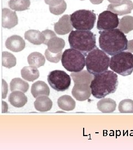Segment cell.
Instances as JSON below:
<instances>
[{"mask_svg":"<svg viewBox=\"0 0 133 150\" xmlns=\"http://www.w3.org/2000/svg\"><path fill=\"white\" fill-rule=\"evenodd\" d=\"M99 47L106 54L114 56L128 49V41L124 33L118 28L100 31Z\"/></svg>","mask_w":133,"mask_h":150,"instance_id":"1","label":"cell"},{"mask_svg":"<svg viewBox=\"0 0 133 150\" xmlns=\"http://www.w3.org/2000/svg\"><path fill=\"white\" fill-rule=\"evenodd\" d=\"M118 85V75L114 71L106 70L94 75L90 87L92 95L100 99L114 93L117 89Z\"/></svg>","mask_w":133,"mask_h":150,"instance_id":"2","label":"cell"},{"mask_svg":"<svg viewBox=\"0 0 133 150\" xmlns=\"http://www.w3.org/2000/svg\"><path fill=\"white\" fill-rule=\"evenodd\" d=\"M68 41L71 48L79 51L85 56L96 47V36L90 31H72L69 34Z\"/></svg>","mask_w":133,"mask_h":150,"instance_id":"3","label":"cell"},{"mask_svg":"<svg viewBox=\"0 0 133 150\" xmlns=\"http://www.w3.org/2000/svg\"><path fill=\"white\" fill-rule=\"evenodd\" d=\"M110 59L103 50L96 47L87 55L85 65L87 71L93 75L108 70Z\"/></svg>","mask_w":133,"mask_h":150,"instance_id":"4","label":"cell"},{"mask_svg":"<svg viewBox=\"0 0 133 150\" xmlns=\"http://www.w3.org/2000/svg\"><path fill=\"white\" fill-rule=\"evenodd\" d=\"M109 67L119 75L127 76L133 72V54L130 52H121L113 56Z\"/></svg>","mask_w":133,"mask_h":150,"instance_id":"5","label":"cell"},{"mask_svg":"<svg viewBox=\"0 0 133 150\" xmlns=\"http://www.w3.org/2000/svg\"><path fill=\"white\" fill-rule=\"evenodd\" d=\"M61 60L62 66L69 72H80L85 67V55L74 48L65 50L62 54Z\"/></svg>","mask_w":133,"mask_h":150,"instance_id":"6","label":"cell"},{"mask_svg":"<svg viewBox=\"0 0 133 150\" xmlns=\"http://www.w3.org/2000/svg\"><path fill=\"white\" fill-rule=\"evenodd\" d=\"M73 27L77 30L91 31L94 26L96 15L91 10H80L70 15Z\"/></svg>","mask_w":133,"mask_h":150,"instance_id":"7","label":"cell"},{"mask_svg":"<svg viewBox=\"0 0 133 150\" xmlns=\"http://www.w3.org/2000/svg\"><path fill=\"white\" fill-rule=\"evenodd\" d=\"M47 80L51 87L58 92L67 90L71 85L70 76L61 70H54L50 72Z\"/></svg>","mask_w":133,"mask_h":150,"instance_id":"8","label":"cell"},{"mask_svg":"<svg viewBox=\"0 0 133 150\" xmlns=\"http://www.w3.org/2000/svg\"><path fill=\"white\" fill-rule=\"evenodd\" d=\"M119 22L117 14L112 11L107 10L99 14L96 28L100 31L114 29L118 27Z\"/></svg>","mask_w":133,"mask_h":150,"instance_id":"9","label":"cell"},{"mask_svg":"<svg viewBox=\"0 0 133 150\" xmlns=\"http://www.w3.org/2000/svg\"><path fill=\"white\" fill-rule=\"evenodd\" d=\"M133 10V2L131 0H122L117 4H110L108 6V10L112 11L119 16L130 13Z\"/></svg>","mask_w":133,"mask_h":150,"instance_id":"10","label":"cell"},{"mask_svg":"<svg viewBox=\"0 0 133 150\" xmlns=\"http://www.w3.org/2000/svg\"><path fill=\"white\" fill-rule=\"evenodd\" d=\"M72 94L79 101H84L90 98L91 94V87L88 84H75Z\"/></svg>","mask_w":133,"mask_h":150,"instance_id":"11","label":"cell"},{"mask_svg":"<svg viewBox=\"0 0 133 150\" xmlns=\"http://www.w3.org/2000/svg\"><path fill=\"white\" fill-rule=\"evenodd\" d=\"M54 31L59 35H64L72 32L73 26L68 15H65L60 18L58 21L54 24Z\"/></svg>","mask_w":133,"mask_h":150,"instance_id":"12","label":"cell"},{"mask_svg":"<svg viewBox=\"0 0 133 150\" xmlns=\"http://www.w3.org/2000/svg\"><path fill=\"white\" fill-rule=\"evenodd\" d=\"M18 23L16 12L8 8H3L2 10V26L4 28L11 29L15 27Z\"/></svg>","mask_w":133,"mask_h":150,"instance_id":"13","label":"cell"},{"mask_svg":"<svg viewBox=\"0 0 133 150\" xmlns=\"http://www.w3.org/2000/svg\"><path fill=\"white\" fill-rule=\"evenodd\" d=\"M6 47L11 51L18 52L22 51L26 46L25 40L20 36L13 35L8 38L5 42Z\"/></svg>","mask_w":133,"mask_h":150,"instance_id":"14","label":"cell"},{"mask_svg":"<svg viewBox=\"0 0 133 150\" xmlns=\"http://www.w3.org/2000/svg\"><path fill=\"white\" fill-rule=\"evenodd\" d=\"M75 84H88L91 85L94 76L87 70L81 71L78 72H73L70 74Z\"/></svg>","mask_w":133,"mask_h":150,"instance_id":"15","label":"cell"},{"mask_svg":"<svg viewBox=\"0 0 133 150\" xmlns=\"http://www.w3.org/2000/svg\"><path fill=\"white\" fill-rule=\"evenodd\" d=\"M31 92L34 98L42 96H48L50 94V89L46 83L42 81H38L32 85Z\"/></svg>","mask_w":133,"mask_h":150,"instance_id":"16","label":"cell"},{"mask_svg":"<svg viewBox=\"0 0 133 150\" xmlns=\"http://www.w3.org/2000/svg\"><path fill=\"white\" fill-rule=\"evenodd\" d=\"M8 101L13 107L21 108L27 103L28 99L23 92L15 91L10 93Z\"/></svg>","mask_w":133,"mask_h":150,"instance_id":"17","label":"cell"},{"mask_svg":"<svg viewBox=\"0 0 133 150\" xmlns=\"http://www.w3.org/2000/svg\"><path fill=\"white\" fill-rule=\"evenodd\" d=\"M34 106L36 110L40 112H47L52 108L53 102L47 96L38 97L34 102Z\"/></svg>","mask_w":133,"mask_h":150,"instance_id":"18","label":"cell"},{"mask_svg":"<svg viewBox=\"0 0 133 150\" xmlns=\"http://www.w3.org/2000/svg\"><path fill=\"white\" fill-rule=\"evenodd\" d=\"M25 38L30 42L36 45H40L44 43L45 41L42 32L34 30H30L25 32Z\"/></svg>","mask_w":133,"mask_h":150,"instance_id":"19","label":"cell"},{"mask_svg":"<svg viewBox=\"0 0 133 150\" xmlns=\"http://www.w3.org/2000/svg\"><path fill=\"white\" fill-rule=\"evenodd\" d=\"M116 102L110 98H103L97 103L98 109L103 113H112L115 111Z\"/></svg>","mask_w":133,"mask_h":150,"instance_id":"20","label":"cell"},{"mask_svg":"<svg viewBox=\"0 0 133 150\" xmlns=\"http://www.w3.org/2000/svg\"><path fill=\"white\" fill-rule=\"evenodd\" d=\"M21 76L25 80L33 82L39 77V72L36 67L26 66L24 67L21 71Z\"/></svg>","mask_w":133,"mask_h":150,"instance_id":"21","label":"cell"},{"mask_svg":"<svg viewBox=\"0 0 133 150\" xmlns=\"http://www.w3.org/2000/svg\"><path fill=\"white\" fill-rule=\"evenodd\" d=\"M64 40L57 36L52 38L47 43L48 50L53 53H58L62 51L65 46Z\"/></svg>","mask_w":133,"mask_h":150,"instance_id":"22","label":"cell"},{"mask_svg":"<svg viewBox=\"0 0 133 150\" xmlns=\"http://www.w3.org/2000/svg\"><path fill=\"white\" fill-rule=\"evenodd\" d=\"M57 103L61 109L67 111L73 110L76 105L75 100L69 95H63L60 97L58 100Z\"/></svg>","mask_w":133,"mask_h":150,"instance_id":"23","label":"cell"},{"mask_svg":"<svg viewBox=\"0 0 133 150\" xmlns=\"http://www.w3.org/2000/svg\"><path fill=\"white\" fill-rule=\"evenodd\" d=\"M28 63L30 66L39 68L45 64L46 59L42 54L34 52L30 54L27 58Z\"/></svg>","mask_w":133,"mask_h":150,"instance_id":"24","label":"cell"},{"mask_svg":"<svg viewBox=\"0 0 133 150\" xmlns=\"http://www.w3.org/2000/svg\"><path fill=\"white\" fill-rule=\"evenodd\" d=\"M29 88V84L20 78H15L10 82L11 91H20L23 93L26 92Z\"/></svg>","mask_w":133,"mask_h":150,"instance_id":"25","label":"cell"},{"mask_svg":"<svg viewBox=\"0 0 133 150\" xmlns=\"http://www.w3.org/2000/svg\"><path fill=\"white\" fill-rule=\"evenodd\" d=\"M30 0H10L8 5L11 9L16 11H25L30 6Z\"/></svg>","mask_w":133,"mask_h":150,"instance_id":"26","label":"cell"},{"mask_svg":"<svg viewBox=\"0 0 133 150\" xmlns=\"http://www.w3.org/2000/svg\"><path fill=\"white\" fill-rule=\"evenodd\" d=\"M119 29L124 33H128L133 30V17L126 16L123 17L120 20Z\"/></svg>","mask_w":133,"mask_h":150,"instance_id":"27","label":"cell"},{"mask_svg":"<svg viewBox=\"0 0 133 150\" xmlns=\"http://www.w3.org/2000/svg\"><path fill=\"white\" fill-rule=\"evenodd\" d=\"M2 64L5 67L8 69L15 67L16 64L15 56L8 52H3L2 54Z\"/></svg>","mask_w":133,"mask_h":150,"instance_id":"28","label":"cell"},{"mask_svg":"<svg viewBox=\"0 0 133 150\" xmlns=\"http://www.w3.org/2000/svg\"><path fill=\"white\" fill-rule=\"evenodd\" d=\"M119 111L121 113H133V100L125 99L119 104Z\"/></svg>","mask_w":133,"mask_h":150,"instance_id":"29","label":"cell"},{"mask_svg":"<svg viewBox=\"0 0 133 150\" xmlns=\"http://www.w3.org/2000/svg\"><path fill=\"white\" fill-rule=\"evenodd\" d=\"M62 52H60L58 53H53L50 52L48 49L45 51V56L46 58L48 61L53 63H58L59 61L62 59Z\"/></svg>","mask_w":133,"mask_h":150,"instance_id":"30","label":"cell"},{"mask_svg":"<svg viewBox=\"0 0 133 150\" xmlns=\"http://www.w3.org/2000/svg\"><path fill=\"white\" fill-rule=\"evenodd\" d=\"M67 9V4L63 1L61 4L56 6L51 7L49 6V11L55 15H60L63 13Z\"/></svg>","mask_w":133,"mask_h":150,"instance_id":"31","label":"cell"},{"mask_svg":"<svg viewBox=\"0 0 133 150\" xmlns=\"http://www.w3.org/2000/svg\"><path fill=\"white\" fill-rule=\"evenodd\" d=\"M42 33L43 35H44V38H45V41H44V44L46 45H47L48 41L50 39L56 36V33L52 31V30H46L42 31Z\"/></svg>","mask_w":133,"mask_h":150,"instance_id":"32","label":"cell"},{"mask_svg":"<svg viewBox=\"0 0 133 150\" xmlns=\"http://www.w3.org/2000/svg\"><path fill=\"white\" fill-rule=\"evenodd\" d=\"M64 0H44L46 4L49 6L54 7L61 4Z\"/></svg>","mask_w":133,"mask_h":150,"instance_id":"33","label":"cell"},{"mask_svg":"<svg viewBox=\"0 0 133 150\" xmlns=\"http://www.w3.org/2000/svg\"><path fill=\"white\" fill-rule=\"evenodd\" d=\"M7 84L6 82L5 81L2 80V98H5L7 93Z\"/></svg>","mask_w":133,"mask_h":150,"instance_id":"34","label":"cell"},{"mask_svg":"<svg viewBox=\"0 0 133 150\" xmlns=\"http://www.w3.org/2000/svg\"><path fill=\"white\" fill-rule=\"evenodd\" d=\"M128 52L133 53V40H130L128 41Z\"/></svg>","mask_w":133,"mask_h":150,"instance_id":"35","label":"cell"},{"mask_svg":"<svg viewBox=\"0 0 133 150\" xmlns=\"http://www.w3.org/2000/svg\"><path fill=\"white\" fill-rule=\"evenodd\" d=\"M90 1L94 5H98L101 4L103 0H90Z\"/></svg>","mask_w":133,"mask_h":150,"instance_id":"36","label":"cell"},{"mask_svg":"<svg viewBox=\"0 0 133 150\" xmlns=\"http://www.w3.org/2000/svg\"><path fill=\"white\" fill-rule=\"evenodd\" d=\"M109 2L113 4H119L122 0H108Z\"/></svg>","mask_w":133,"mask_h":150,"instance_id":"37","label":"cell"},{"mask_svg":"<svg viewBox=\"0 0 133 150\" xmlns=\"http://www.w3.org/2000/svg\"><path fill=\"white\" fill-rule=\"evenodd\" d=\"M82 1H83V0H82Z\"/></svg>","mask_w":133,"mask_h":150,"instance_id":"38","label":"cell"}]
</instances>
